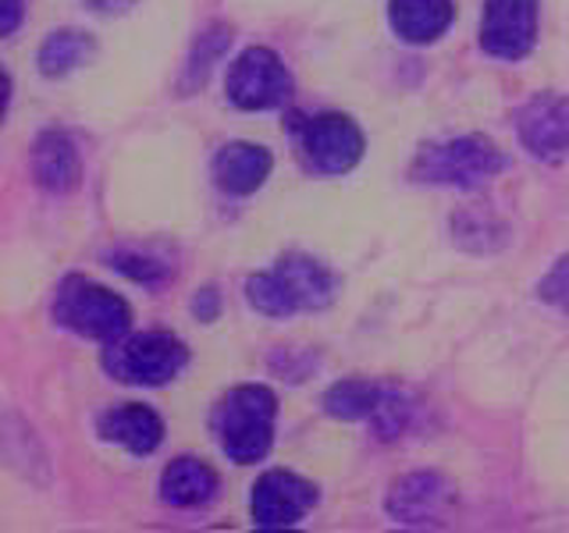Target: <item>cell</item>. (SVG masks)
Here are the masks:
<instances>
[{"mask_svg":"<svg viewBox=\"0 0 569 533\" xmlns=\"http://www.w3.org/2000/svg\"><path fill=\"white\" fill-rule=\"evenodd\" d=\"M274 420H278V399L271 388L263 384H239L231 388L224 402L213 413V431H218L221 452L239 462V466H253L274 444Z\"/></svg>","mask_w":569,"mask_h":533,"instance_id":"obj_1","label":"cell"},{"mask_svg":"<svg viewBox=\"0 0 569 533\" xmlns=\"http://www.w3.org/2000/svg\"><path fill=\"white\" fill-rule=\"evenodd\" d=\"M509 168V157L485 135H456L441 142H423L417 150L409 178L420 185L473 189L498 178Z\"/></svg>","mask_w":569,"mask_h":533,"instance_id":"obj_2","label":"cell"},{"mask_svg":"<svg viewBox=\"0 0 569 533\" xmlns=\"http://www.w3.org/2000/svg\"><path fill=\"white\" fill-rule=\"evenodd\" d=\"M53 320L82 338L111 345L118 338L129 334L132 310H129V302L114 295L111 289H103V284L68 274L58 284V292H53Z\"/></svg>","mask_w":569,"mask_h":533,"instance_id":"obj_3","label":"cell"},{"mask_svg":"<svg viewBox=\"0 0 569 533\" xmlns=\"http://www.w3.org/2000/svg\"><path fill=\"white\" fill-rule=\"evenodd\" d=\"M189 363V349L168 331H142L124 334L107 345L103 370L121 384L136 388H160L174 381Z\"/></svg>","mask_w":569,"mask_h":533,"instance_id":"obj_4","label":"cell"},{"mask_svg":"<svg viewBox=\"0 0 569 533\" xmlns=\"http://www.w3.org/2000/svg\"><path fill=\"white\" fill-rule=\"evenodd\" d=\"M289 135H296V147L302 164L313 174H349L363 160L367 139L349 114L325 111L313 118H289Z\"/></svg>","mask_w":569,"mask_h":533,"instance_id":"obj_5","label":"cell"},{"mask_svg":"<svg viewBox=\"0 0 569 533\" xmlns=\"http://www.w3.org/2000/svg\"><path fill=\"white\" fill-rule=\"evenodd\" d=\"M228 100L239 111H274L292 97V76L271 47H246L228 68Z\"/></svg>","mask_w":569,"mask_h":533,"instance_id":"obj_6","label":"cell"},{"mask_svg":"<svg viewBox=\"0 0 569 533\" xmlns=\"http://www.w3.org/2000/svg\"><path fill=\"white\" fill-rule=\"evenodd\" d=\"M456 484L445 473L435 470H417L399 476L388 487L385 512L391 523L399 526H445L456 512Z\"/></svg>","mask_w":569,"mask_h":533,"instance_id":"obj_7","label":"cell"},{"mask_svg":"<svg viewBox=\"0 0 569 533\" xmlns=\"http://www.w3.org/2000/svg\"><path fill=\"white\" fill-rule=\"evenodd\" d=\"M541 0H485L480 50L495 61H523L538 43Z\"/></svg>","mask_w":569,"mask_h":533,"instance_id":"obj_8","label":"cell"},{"mask_svg":"<svg viewBox=\"0 0 569 533\" xmlns=\"http://www.w3.org/2000/svg\"><path fill=\"white\" fill-rule=\"evenodd\" d=\"M320 491L292 470H267L249 497V512L260 530H289L299 526L317 509Z\"/></svg>","mask_w":569,"mask_h":533,"instance_id":"obj_9","label":"cell"},{"mask_svg":"<svg viewBox=\"0 0 569 533\" xmlns=\"http://www.w3.org/2000/svg\"><path fill=\"white\" fill-rule=\"evenodd\" d=\"M520 147L545 164H559L569 153V100L559 93H538L516 111Z\"/></svg>","mask_w":569,"mask_h":533,"instance_id":"obj_10","label":"cell"},{"mask_svg":"<svg viewBox=\"0 0 569 533\" xmlns=\"http://www.w3.org/2000/svg\"><path fill=\"white\" fill-rule=\"evenodd\" d=\"M456 22L452 0H388V26L409 47H431Z\"/></svg>","mask_w":569,"mask_h":533,"instance_id":"obj_11","label":"cell"},{"mask_svg":"<svg viewBox=\"0 0 569 533\" xmlns=\"http://www.w3.org/2000/svg\"><path fill=\"white\" fill-rule=\"evenodd\" d=\"M274 157L257 142H228L213 157V182L228 195H253L271 178Z\"/></svg>","mask_w":569,"mask_h":533,"instance_id":"obj_12","label":"cell"},{"mask_svg":"<svg viewBox=\"0 0 569 533\" xmlns=\"http://www.w3.org/2000/svg\"><path fill=\"white\" fill-rule=\"evenodd\" d=\"M100 438L121 444V449L132 455H150L160 449V441H164V420H160L150 405H139V402L114 405L100 416Z\"/></svg>","mask_w":569,"mask_h":533,"instance_id":"obj_13","label":"cell"},{"mask_svg":"<svg viewBox=\"0 0 569 533\" xmlns=\"http://www.w3.org/2000/svg\"><path fill=\"white\" fill-rule=\"evenodd\" d=\"M274 274L281 278L284 292L292 295L296 310H325L335 302V292H338V278L328 271L325 263L313 260V257H302V253H292V257H281L274 263Z\"/></svg>","mask_w":569,"mask_h":533,"instance_id":"obj_14","label":"cell"},{"mask_svg":"<svg viewBox=\"0 0 569 533\" xmlns=\"http://www.w3.org/2000/svg\"><path fill=\"white\" fill-rule=\"evenodd\" d=\"M218 491H221L218 473L192 455L168 462L164 473H160V497L171 509H203L218 497Z\"/></svg>","mask_w":569,"mask_h":533,"instance_id":"obj_15","label":"cell"},{"mask_svg":"<svg viewBox=\"0 0 569 533\" xmlns=\"http://www.w3.org/2000/svg\"><path fill=\"white\" fill-rule=\"evenodd\" d=\"M32 174L47 192H71L82 178L76 142L64 132H43L32 147Z\"/></svg>","mask_w":569,"mask_h":533,"instance_id":"obj_16","label":"cell"},{"mask_svg":"<svg viewBox=\"0 0 569 533\" xmlns=\"http://www.w3.org/2000/svg\"><path fill=\"white\" fill-rule=\"evenodd\" d=\"M452 242L462 253H473V257L502 253L509 245V224L485 203L462 207L452 213Z\"/></svg>","mask_w":569,"mask_h":533,"instance_id":"obj_17","label":"cell"},{"mask_svg":"<svg viewBox=\"0 0 569 533\" xmlns=\"http://www.w3.org/2000/svg\"><path fill=\"white\" fill-rule=\"evenodd\" d=\"M385 388L388 384H378V381L346 378V381H338V384H331L325 391V399H320V409H325L328 416L346 420V423L370 420L373 409H378L381 399H385Z\"/></svg>","mask_w":569,"mask_h":533,"instance_id":"obj_18","label":"cell"},{"mask_svg":"<svg viewBox=\"0 0 569 533\" xmlns=\"http://www.w3.org/2000/svg\"><path fill=\"white\" fill-rule=\"evenodd\" d=\"M228 47H231V29L224 22L207 26L200 36H196V43L189 50L186 68H182V79H178V89H182L186 97L196 93V89H200L210 79L213 64H218L224 53H228Z\"/></svg>","mask_w":569,"mask_h":533,"instance_id":"obj_19","label":"cell"},{"mask_svg":"<svg viewBox=\"0 0 569 533\" xmlns=\"http://www.w3.org/2000/svg\"><path fill=\"white\" fill-rule=\"evenodd\" d=\"M93 36L79 32V29H61V32H50L47 43L40 47V71L47 79H61L68 71L82 68L89 58H93Z\"/></svg>","mask_w":569,"mask_h":533,"instance_id":"obj_20","label":"cell"},{"mask_svg":"<svg viewBox=\"0 0 569 533\" xmlns=\"http://www.w3.org/2000/svg\"><path fill=\"white\" fill-rule=\"evenodd\" d=\"M417 413H420V402L413 391L402 384H388L381 405L373 409V416H370V431L378 441H399L409 426H413Z\"/></svg>","mask_w":569,"mask_h":533,"instance_id":"obj_21","label":"cell"},{"mask_svg":"<svg viewBox=\"0 0 569 533\" xmlns=\"http://www.w3.org/2000/svg\"><path fill=\"white\" fill-rule=\"evenodd\" d=\"M107 263L129 281L142 284V289H164V284L174 278V271L164 260H157L150 253H139V249H114V253H107Z\"/></svg>","mask_w":569,"mask_h":533,"instance_id":"obj_22","label":"cell"},{"mask_svg":"<svg viewBox=\"0 0 569 533\" xmlns=\"http://www.w3.org/2000/svg\"><path fill=\"white\" fill-rule=\"evenodd\" d=\"M246 299H249V306H253L257 313L274 316V320L299 313L292 295L284 292L281 278L274 274V266H271V271H260V274H253V278L246 281Z\"/></svg>","mask_w":569,"mask_h":533,"instance_id":"obj_23","label":"cell"},{"mask_svg":"<svg viewBox=\"0 0 569 533\" xmlns=\"http://www.w3.org/2000/svg\"><path fill=\"white\" fill-rule=\"evenodd\" d=\"M317 352H307V349H278L271 355V370L278 373L281 381H289V384H302V381H310L313 378V370H317Z\"/></svg>","mask_w":569,"mask_h":533,"instance_id":"obj_24","label":"cell"},{"mask_svg":"<svg viewBox=\"0 0 569 533\" xmlns=\"http://www.w3.org/2000/svg\"><path fill=\"white\" fill-rule=\"evenodd\" d=\"M538 295H541V302H548V306L569 313V253L551 263V271L538 284Z\"/></svg>","mask_w":569,"mask_h":533,"instance_id":"obj_25","label":"cell"},{"mask_svg":"<svg viewBox=\"0 0 569 533\" xmlns=\"http://www.w3.org/2000/svg\"><path fill=\"white\" fill-rule=\"evenodd\" d=\"M192 313H196V320H203V324L218 320L221 316V292L218 289H200L192 299Z\"/></svg>","mask_w":569,"mask_h":533,"instance_id":"obj_26","label":"cell"},{"mask_svg":"<svg viewBox=\"0 0 569 533\" xmlns=\"http://www.w3.org/2000/svg\"><path fill=\"white\" fill-rule=\"evenodd\" d=\"M22 14H26V0H0V36H11L22 26Z\"/></svg>","mask_w":569,"mask_h":533,"instance_id":"obj_27","label":"cell"},{"mask_svg":"<svg viewBox=\"0 0 569 533\" xmlns=\"http://www.w3.org/2000/svg\"><path fill=\"white\" fill-rule=\"evenodd\" d=\"M86 4L93 8V11H100V14H121V11L136 8L139 0H86Z\"/></svg>","mask_w":569,"mask_h":533,"instance_id":"obj_28","label":"cell"},{"mask_svg":"<svg viewBox=\"0 0 569 533\" xmlns=\"http://www.w3.org/2000/svg\"><path fill=\"white\" fill-rule=\"evenodd\" d=\"M8 103H11V79H8V71L0 68V121L8 114Z\"/></svg>","mask_w":569,"mask_h":533,"instance_id":"obj_29","label":"cell"}]
</instances>
